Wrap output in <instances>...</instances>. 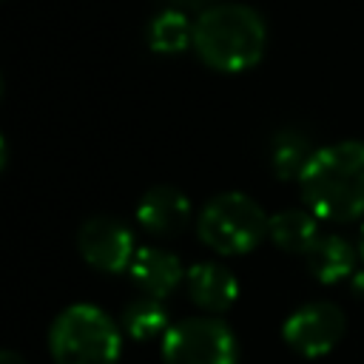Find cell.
<instances>
[{
	"label": "cell",
	"instance_id": "obj_1",
	"mask_svg": "<svg viewBox=\"0 0 364 364\" xmlns=\"http://www.w3.org/2000/svg\"><path fill=\"white\" fill-rule=\"evenodd\" d=\"M299 193L316 219L353 222L364 216V142L341 139L318 148L299 176Z\"/></svg>",
	"mask_w": 364,
	"mask_h": 364
},
{
	"label": "cell",
	"instance_id": "obj_2",
	"mask_svg": "<svg viewBox=\"0 0 364 364\" xmlns=\"http://www.w3.org/2000/svg\"><path fill=\"white\" fill-rule=\"evenodd\" d=\"M191 48L213 71L239 74L264 57L267 26L262 14L245 3H216L196 14Z\"/></svg>",
	"mask_w": 364,
	"mask_h": 364
},
{
	"label": "cell",
	"instance_id": "obj_3",
	"mask_svg": "<svg viewBox=\"0 0 364 364\" xmlns=\"http://www.w3.org/2000/svg\"><path fill=\"white\" fill-rule=\"evenodd\" d=\"M48 353L57 364H117L122 333L97 304H68L48 327Z\"/></svg>",
	"mask_w": 364,
	"mask_h": 364
},
{
	"label": "cell",
	"instance_id": "obj_4",
	"mask_svg": "<svg viewBox=\"0 0 364 364\" xmlns=\"http://www.w3.org/2000/svg\"><path fill=\"white\" fill-rule=\"evenodd\" d=\"M196 233L202 245L219 256H245L267 239L270 216L247 193L225 191L202 205L196 216Z\"/></svg>",
	"mask_w": 364,
	"mask_h": 364
},
{
	"label": "cell",
	"instance_id": "obj_5",
	"mask_svg": "<svg viewBox=\"0 0 364 364\" xmlns=\"http://www.w3.org/2000/svg\"><path fill=\"white\" fill-rule=\"evenodd\" d=\"M162 364H236L239 341L219 316H191L162 336Z\"/></svg>",
	"mask_w": 364,
	"mask_h": 364
},
{
	"label": "cell",
	"instance_id": "obj_6",
	"mask_svg": "<svg viewBox=\"0 0 364 364\" xmlns=\"http://www.w3.org/2000/svg\"><path fill=\"white\" fill-rule=\"evenodd\" d=\"M344 327L347 318L341 307H336L333 301H310L287 316L282 338L293 353L304 358H321L341 341Z\"/></svg>",
	"mask_w": 364,
	"mask_h": 364
},
{
	"label": "cell",
	"instance_id": "obj_7",
	"mask_svg": "<svg viewBox=\"0 0 364 364\" xmlns=\"http://www.w3.org/2000/svg\"><path fill=\"white\" fill-rule=\"evenodd\" d=\"M77 250L91 267L102 273H119L131 267L139 247L134 245V233L125 222L114 216H91L80 225Z\"/></svg>",
	"mask_w": 364,
	"mask_h": 364
},
{
	"label": "cell",
	"instance_id": "obj_8",
	"mask_svg": "<svg viewBox=\"0 0 364 364\" xmlns=\"http://www.w3.org/2000/svg\"><path fill=\"white\" fill-rule=\"evenodd\" d=\"M191 216H193L191 199L173 185H154L136 202V222L142 225L145 233L156 239H171L182 233Z\"/></svg>",
	"mask_w": 364,
	"mask_h": 364
},
{
	"label": "cell",
	"instance_id": "obj_9",
	"mask_svg": "<svg viewBox=\"0 0 364 364\" xmlns=\"http://www.w3.org/2000/svg\"><path fill=\"white\" fill-rule=\"evenodd\" d=\"M185 290L205 316L228 313L239 299V282L230 267L219 262H196L185 273Z\"/></svg>",
	"mask_w": 364,
	"mask_h": 364
},
{
	"label": "cell",
	"instance_id": "obj_10",
	"mask_svg": "<svg viewBox=\"0 0 364 364\" xmlns=\"http://www.w3.org/2000/svg\"><path fill=\"white\" fill-rule=\"evenodd\" d=\"M188 270H182V262L176 253L159 247V245H145L136 250L131 267H128V276L131 282L148 296V299H156L162 301L165 296H171L182 279H185Z\"/></svg>",
	"mask_w": 364,
	"mask_h": 364
},
{
	"label": "cell",
	"instance_id": "obj_11",
	"mask_svg": "<svg viewBox=\"0 0 364 364\" xmlns=\"http://www.w3.org/2000/svg\"><path fill=\"white\" fill-rule=\"evenodd\" d=\"M304 259H307V270L313 279H318L321 284H336V282L353 276L355 262L361 256H358V247H353L344 236L321 233Z\"/></svg>",
	"mask_w": 364,
	"mask_h": 364
},
{
	"label": "cell",
	"instance_id": "obj_12",
	"mask_svg": "<svg viewBox=\"0 0 364 364\" xmlns=\"http://www.w3.org/2000/svg\"><path fill=\"white\" fill-rule=\"evenodd\" d=\"M318 219L307 208H287L270 216V233L267 239L284 250V253H301L307 256L310 247L318 242Z\"/></svg>",
	"mask_w": 364,
	"mask_h": 364
},
{
	"label": "cell",
	"instance_id": "obj_13",
	"mask_svg": "<svg viewBox=\"0 0 364 364\" xmlns=\"http://www.w3.org/2000/svg\"><path fill=\"white\" fill-rule=\"evenodd\" d=\"M313 145L304 131L299 128H282L273 134L270 142V168L279 179H299L313 159Z\"/></svg>",
	"mask_w": 364,
	"mask_h": 364
},
{
	"label": "cell",
	"instance_id": "obj_14",
	"mask_svg": "<svg viewBox=\"0 0 364 364\" xmlns=\"http://www.w3.org/2000/svg\"><path fill=\"white\" fill-rule=\"evenodd\" d=\"M148 46L156 54H179L193 46V20L182 9L159 11L148 26Z\"/></svg>",
	"mask_w": 364,
	"mask_h": 364
},
{
	"label": "cell",
	"instance_id": "obj_15",
	"mask_svg": "<svg viewBox=\"0 0 364 364\" xmlns=\"http://www.w3.org/2000/svg\"><path fill=\"white\" fill-rule=\"evenodd\" d=\"M122 330L134 341H151L171 330L168 310L156 299H136L122 310Z\"/></svg>",
	"mask_w": 364,
	"mask_h": 364
},
{
	"label": "cell",
	"instance_id": "obj_16",
	"mask_svg": "<svg viewBox=\"0 0 364 364\" xmlns=\"http://www.w3.org/2000/svg\"><path fill=\"white\" fill-rule=\"evenodd\" d=\"M0 364H26V361H23L14 350H3V353H0Z\"/></svg>",
	"mask_w": 364,
	"mask_h": 364
},
{
	"label": "cell",
	"instance_id": "obj_17",
	"mask_svg": "<svg viewBox=\"0 0 364 364\" xmlns=\"http://www.w3.org/2000/svg\"><path fill=\"white\" fill-rule=\"evenodd\" d=\"M173 3H176L179 9H199V11H205V9H208V6H205L208 0H173Z\"/></svg>",
	"mask_w": 364,
	"mask_h": 364
},
{
	"label": "cell",
	"instance_id": "obj_18",
	"mask_svg": "<svg viewBox=\"0 0 364 364\" xmlns=\"http://www.w3.org/2000/svg\"><path fill=\"white\" fill-rule=\"evenodd\" d=\"M353 293H364V273L353 276Z\"/></svg>",
	"mask_w": 364,
	"mask_h": 364
},
{
	"label": "cell",
	"instance_id": "obj_19",
	"mask_svg": "<svg viewBox=\"0 0 364 364\" xmlns=\"http://www.w3.org/2000/svg\"><path fill=\"white\" fill-rule=\"evenodd\" d=\"M358 256L364 262V225H361V233H358Z\"/></svg>",
	"mask_w": 364,
	"mask_h": 364
}]
</instances>
